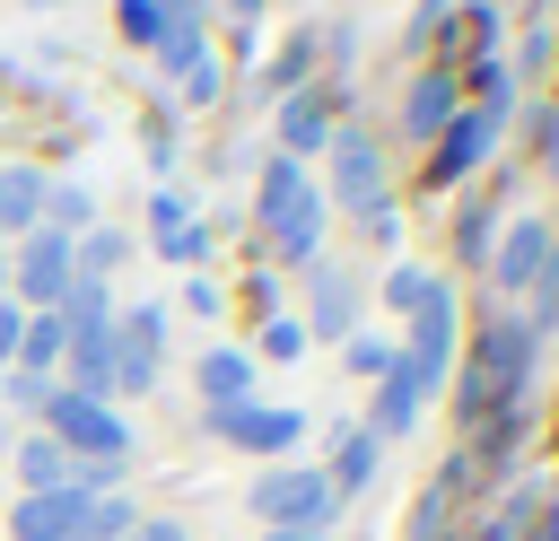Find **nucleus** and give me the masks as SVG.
Instances as JSON below:
<instances>
[{
  "instance_id": "obj_23",
  "label": "nucleus",
  "mask_w": 559,
  "mask_h": 541,
  "mask_svg": "<svg viewBox=\"0 0 559 541\" xmlns=\"http://www.w3.org/2000/svg\"><path fill=\"white\" fill-rule=\"evenodd\" d=\"M114 17H122V35H131V44H148V52H157V35H166L157 0H114Z\"/></svg>"
},
{
  "instance_id": "obj_17",
  "label": "nucleus",
  "mask_w": 559,
  "mask_h": 541,
  "mask_svg": "<svg viewBox=\"0 0 559 541\" xmlns=\"http://www.w3.org/2000/svg\"><path fill=\"white\" fill-rule=\"evenodd\" d=\"M376 454H384V445H376L367 428H349V419H341V436H332V471H323V489H332V497H358V489L376 480Z\"/></svg>"
},
{
  "instance_id": "obj_14",
  "label": "nucleus",
  "mask_w": 559,
  "mask_h": 541,
  "mask_svg": "<svg viewBox=\"0 0 559 541\" xmlns=\"http://www.w3.org/2000/svg\"><path fill=\"white\" fill-rule=\"evenodd\" d=\"M358 305H367V288H358L349 270L314 262V332H323V340H358Z\"/></svg>"
},
{
  "instance_id": "obj_2",
  "label": "nucleus",
  "mask_w": 559,
  "mask_h": 541,
  "mask_svg": "<svg viewBox=\"0 0 559 541\" xmlns=\"http://www.w3.org/2000/svg\"><path fill=\"white\" fill-rule=\"evenodd\" d=\"M262 236L280 244V262H323V192L288 157L262 166Z\"/></svg>"
},
{
  "instance_id": "obj_22",
  "label": "nucleus",
  "mask_w": 559,
  "mask_h": 541,
  "mask_svg": "<svg viewBox=\"0 0 559 541\" xmlns=\"http://www.w3.org/2000/svg\"><path fill=\"white\" fill-rule=\"evenodd\" d=\"M306 61H314V35H288V52H280V61L262 70V79H271V96H280V87L297 96V79H306Z\"/></svg>"
},
{
  "instance_id": "obj_34",
  "label": "nucleus",
  "mask_w": 559,
  "mask_h": 541,
  "mask_svg": "<svg viewBox=\"0 0 559 541\" xmlns=\"http://www.w3.org/2000/svg\"><path fill=\"white\" fill-rule=\"evenodd\" d=\"M533 541H559V497H550V506L533 515Z\"/></svg>"
},
{
  "instance_id": "obj_19",
  "label": "nucleus",
  "mask_w": 559,
  "mask_h": 541,
  "mask_svg": "<svg viewBox=\"0 0 559 541\" xmlns=\"http://www.w3.org/2000/svg\"><path fill=\"white\" fill-rule=\"evenodd\" d=\"M61 314H26V332H17V358H9V375H26V384H44V366L61 358Z\"/></svg>"
},
{
  "instance_id": "obj_24",
  "label": "nucleus",
  "mask_w": 559,
  "mask_h": 541,
  "mask_svg": "<svg viewBox=\"0 0 559 541\" xmlns=\"http://www.w3.org/2000/svg\"><path fill=\"white\" fill-rule=\"evenodd\" d=\"M428 288H437V279H428L419 262H402V270H384V305H402V314H411V305H419Z\"/></svg>"
},
{
  "instance_id": "obj_7",
  "label": "nucleus",
  "mask_w": 559,
  "mask_h": 541,
  "mask_svg": "<svg viewBox=\"0 0 559 541\" xmlns=\"http://www.w3.org/2000/svg\"><path fill=\"white\" fill-rule=\"evenodd\" d=\"M70 279H79V262H70V236H52V227H35L26 244H17V262H9V305H26V314H52L61 297H70Z\"/></svg>"
},
{
  "instance_id": "obj_37",
  "label": "nucleus",
  "mask_w": 559,
  "mask_h": 541,
  "mask_svg": "<svg viewBox=\"0 0 559 541\" xmlns=\"http://www.w3.org/2000/svg\"><path fill=\"white\" fill-rule=\"evenodd\" d=\"M489 9H498V0H489ZM515 9H533V0H515Z\"/></svg>"
},
{
  "instance_id": "obj_35",
  "label": "nucleus",
  "mask_w": 559,
  "mask_h": 541,
  "mask_svg": "<svg viewBox=\"0 0 559 541\" xmlns=\"http://www.w3.org/2000/svg\"><path fill=\"white\" fill-rule=\"evenodd\" d=\"M262 9H271V0H227V17H236V26H253Z\"/></svg>"
},
{
  "instance_id": "obj_4",
  "label": "nucleus",
  "mask_w": 559,
  "mask_h": 541,
  "mask_svg": "<svg viewBox=\"0 0 559 541\" xmlns=\"http://www.w3.org/2000/svg\"><path fill=\"white\" fill-rule=\"evenodd\" d=\"M44 436L70 454V462H122L131 454V428L105 410V401H87V393H44Z\"/></svg>"
},
{
  "instance_id": "obj_29",
  "label": "nucleus",
  "mask_w": 559,
  "mask_h": 541,
  "mask_svg": "<svg viewBox=\"0 0 559 541\" xmlns=\"http://www.w3.org/2000/svg\"><path fill=\"white\" fill-rule=\"evenodd\" d=\"M218 87H227V70H218V61H210V52H201V61H192V70H183V96H192V105H210V96H218Z\"/></svg>"
},
{
  "instance_id": "obj_9",
  "label": "nucleus",
  "mask_w": 559,
  "mask_h": 541,
  "mask_svg": "<svg viewBox=\"0 0 559 541\" xmlns=\"http://www.w3.org/2000/svg\"><path fill=\"white\" fill-rule=\"evenodd\" d=\"M498 131H507V113H489V105H463V113H454V122L428 140V148H437V157H428V175H437V183H463V175H472V166L498 148Z\"/></svg>"
},
{
  "instance_id": "obj_32",
  "label": "nucleus",
  "mask_w": 559,
  "mask_h": 541,
  "mask_svg": "<svg viewBox=\"0 0 559 541\" xmlns=\"http://www.w3.org/2000/svg\"><path fill=\"white\" fill-rule=\"evenodd\" d=\"M131 541H192V532H183L175 515H140V524H131Z\"/></svg>"
},
{
  "instance_id": "obj_1",
  "label": "nucleus",
  "mask_w": 559,
  "mask_h": 541,
  "mask_svg": "<svg viewBox=\"0 0 559 541\" xmlns=\"http://www.w3.org/2000/svg\"><path fill=\"white\" fill-rule=\"evenodd\" d=\"M524 375H533V332L524 323H489L454 375V419L463 428H489V419H515L524 401Z\"/></svg>"
},
{
  "instance_id": "obj_21",
  "label": "nucleus",
  "mask_w": 559,
  "mask_h": 541,
  "mask_svg": "<svg viewBox=\"0 0 559 541\" xmlns=\"http://www.w3.org/2000/svg\"><path fill=\"white\" fill-rule=\"evenodd\" d=\"M489 244H498V209H489V201H463V218H454V253H463V262H489Z\"/></svg>"
},
{
  "instance_id": "obj_15",
  "label": "nucleus",
  "mask_w": 559,
  "mask_h": 541,
  "mask_svg": "<svg viewBox=\"0 0 559 541\" xmlns=\"http://www.w3.org/2000/svg\"><path fill=\"white\" fill-rule=\"evenodd\" d=\"M44 192H52V183H44V166H0V236H17V244H26V236L44 227Z\"/></svg>"
},
{
  "instance_id": "obj_25",
  "label": "nucleus",
  "mask_w": 559,
  "mask_h": 541,
  "mask_svg": "<svg viewBox=\"0 0 559 541\" xmlns=\"http://www.w3.org/2000/svg\"><path fill=\"white\" fill-rule=\"evenodd\" d=\"M341 358H349V375H393V340H341Z\"/></svg>"
},
{
  "instance_id": "obj_8",
  "label": "nucleus",
  "mask_w": 559,
  "mask_h": 541,
  "mask_svg": "<svg viewBox=\"0 0 559 541\" xmlns=\"http://www.w3.org/2000/svg\"><path fill=\"white\" fill-rule=\"evenodd\" d=\"M210 428L236 445V454H288L297 436H306V410H271V401H227V410H210Z\"/></svg>"
},
{
  "instance_id": "obj_6",
  "label": "nucleus",
  "mask_w": 559,
  "mask_h": 541,
  "mask_svg": "<svg viewBox=\"0 0 559 541\" xmlns=\"http://www.w3.org/2000/svg\"><path fill=\"white\" fill-rule=\"evenodd\" d=\"M332 506H341V497H332L323 471H306V462H271V480H253V515H262L271 532H323Z\"/></svg>"
},
{
  "instance_id": "obj_5",
  "label": "nucleus",
  "mask_w": 559,
  "mask_h": 541,
  "mask_svg": "<svg viewBox=\"0 0 559 541\" xmlns=\"http://www.w3.org/2000/svg\"><path fill=\"white\" fill-rule=\"evenodd\" d=\"M454 332H463V323H454V297H445V279H437V288L411 305V340H393V366L419 384V401L445 384V366H454V349H463Z\"/></svg>"
},
{
  "instance_id": "obj_36",
  "label": "nucleus",
  "mask_w": 559,
  "mask_h": 541,
  "mask_svg": "<svg viewBox=\"0 0 559 541\" xmlns=\"http://www.w3.org/2000/svg\"><path fill=\"white\" fill-rule=\"evenodd\" d=\"M262 541H323V532H262Z\"/></svg>"
},
{
  "instance_id": "obj_13",
  "label": "nucleus",
  "mask_w": 559,
  "mask_h": 541,
  "mask_svg": "<svg viewBox=\"0 0 559 541\" xmlns=\"http://www.w3.org/2000/svg\"><path fill=\"white\" fill-rule=\"evenodd\" d=\"M454 113H463V79H454V70H419L411 96H402V131H411V140H437Z\"/></svg>"
},
{
  "instance_id": "obj_16",
  "label": "nucleus",
  "mask_w": 559,
  "mask_h": 541,
  "mask_svg": "<svg viewBox=\"0 0 559 541\" xmlns=\"http://www.w3.org/2000/svg\"><path fill=\"white\" fill-rule=\"evenodd\" d=\"M332 140V96H314V87H297L288 105H280V157L297 166L306 148H323Z\"/></svg>"
},
{
  "instance_id": "obj_10",
  "label": "nucleus",
  "mask_w": 559,
  "mask_h": 541,
  "mask_svg": "<svg viewBox=\"0 0 559 541\" xmlns=\"http://www.w3.org/2000/svg\"><path fill=\"white\" fill-rule=\"evenodd\" d=\"M157 332H166L157 305L114 314V393H148V384H157Z\"/></svg>"
},
{
  "instance_id": "obj_33",
  "label": "nucleus",
  "mask_w": 559,
  "mask_h": 541,
  "mask_svg": "<svg viewBox=\"0 0 559 541\" xmlns=\"http://www.w3.org/2000/svg\"><path fill=\"white\" fill-rule=\"evenodd\" d=\"M542 166H550V183H559V105L542 113Z\"/></svg>"
},
{
  "instance_id": "obj_26",
  "label": "nucleus",
  "mask_w": 559,
  "mask_h": 541,
  "mask_svg": "<svg viewBox=\"0 0 559 541\" xmlns=\"http://www.w3.org/2000/svg\"><path fill=\"white\" fill-rule=\"evenodd\" d=\"M297 349H306V323H297V314H280V323H262V358H280V366H288Z\"/></svg>"
},
{
  "instance_id": "obj_30",
  "label": "nucleus",
  "mask_w": 559,
  "mask_h": 541,
  "mask_svg": "<svg viewBox=\"0 0 559 541\" xmlns=\"http://www.w3.org/2000/svg\"><path fill=\"white\" fill-rule=\"evenodd\" d=\"M157 17H166V35H201L210 0H157Z\"/></svg>"
},
{
  "instance_id": "obj_11",
  "label": "nucleus",
  "mask_w": 559,
  "mask_h": 541,
  "mask_svg": "<svg viewBox=\"0 0 559 541\" xmlns=\"http://www.w3.org/2000/svg\"><path fill=\"white\" fill-rule=\"evenodd\" d=\"M87 489H35V497H17V515H9V532L17 541H87Z\"/></svg>"
},
{
  "instance_id": "obj_18",
  "label": "nucleus",
  "mask_w": 559,
  "mask_h": 541,
  "mask_svg": "<svg viewBox=\"0 0 559 541\" xmlns=\"http://www.w3.org/2000/svg\"><path fill=\"white\" fill-rule=\"evenodd\" d=\"M201 401H210V410L253 401V358H245V349H201Z\"/></svg>"
},
{
  "instance_id": "obj_28",
  "label": "nucleus",
  "mask_w": 559,
  "mask_h": 541,
  "mask_svg": "<svg viewBox=\"0 0 559 541\" xmlns=\"http://www.w3.org/2000/svg\"><path fill=\"white\" fill-rule=\"evenodd\" d=\"M550 44H559V35H550V26L533 17V26H524V52L507 61V79H515V70H542V61H550Z\"/></svg>"
},
{
  "instance_id": "obj_31",
  "label": "nucleus",
  "mask_w": 559,
  "mask_h": 541,
  "mask_svg": "<svg viewBox=\"0 0 559 541\" xmlns=\"http://www.w3.org/2000/svg\"><path fill=\"white\" fill-rule=\"evenodd\" d=\"M17 332H26V305L0 297V375H9V358H17Z\"/></svg>"
},
{
  "instance_id": "obj_12",
  "label": "nucleus",
  "mask_w": 559,
  "mask_h": 541,
  "mask_svg": "<svg viewBox=\"0 0 559 541\" xmlns=\"http://www.w3.org/2000/svg\"><path fill=\"white\" fill-rule=\"evenodd\" d=\"M542 253H550V227L542 218H515V227H498V244H489V288H533V270H542Z\"/></svg>"
},
{
  "instance_id": "obj_20",
  "label": "nucleus",
  "mask_w": 559,
  "mask_h": 541,
  "mask_svg": "<svg viewBox=\"0 0 559 541\" xmlns=\"http://www.w3.org/2000/svg\"><path fill=\"white\" fill-rule=\"evenodd\" d=\"M524 332H533V340L559 332V236H550V253H542V270H533V314H524Z\"/></svg>"
},
{
  "instance_id": "obj_27",
  "label": "nucleus",
  "mask_w": 559,
  "mask_h": 541,
  "mask_svg": "<svg viewBox=\"0 0 559 541\" xmlns=\"http://www.w3.org/2000/svg\"><path fill=\"white\" fill-rule=\"evenodd\" d=\"M148 227H157V244H175V236L192 227V218H183V192H157V201H148Z\"/></svg>"
},
{
  "instance_id": "obj_3",
  "label": "nucleus",
  "mask_w": 559,
  "mask_h": 541,
  "mask_svg": "<svg viewBox=\"0 0 559 541\" xmlns=\"http://www.w3.org/2000/svg\"><path fill=\"white\" fill-rule=\"evenodd\" d=\"M332 148V201H349V218H367L376 236H393V175H384V148H376V131H332L323 140Z\"/></svg>"
}]
</instances>
